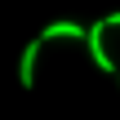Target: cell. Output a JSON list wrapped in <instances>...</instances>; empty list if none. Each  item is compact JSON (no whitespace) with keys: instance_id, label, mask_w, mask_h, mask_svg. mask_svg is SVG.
Returning <instances> with one entry per match:
<instances>
[{"instance_id":"obj_1","label":"cell","mask_w":120,"mask_h":120,"mask_svg":"<svg viewBox=\"0 0 120 120\" xmlns=\"http://www.w3.org/2000/svg\"><path fill=\"white\" fill-rule=\"evenodd\" d=\"M102 36H107V22L98 18V22L89 27V58H94L98 71H116V58L107 53V40H102Z\"/></svg>"},{"instance_id":"obj_2","label":"cell","mask_w":120,"mask_h":120,"mask_svg":"<svg viewBox=\"0 0 120 120\" xmlns=\"http://www.w3.org/2000/svg\"><path fill=\"white\" fill-rule=\"evenodd\" d=\"M40 40H89V27H80V22H49L45 31H40Z\"/></svg>"},{"instance_id":"obj_3","label":"cell","mask_w":120,"mask_h":120,"mask_svg":"<svg viewBox=\"0 0 120 120\" xmlns=\"http://www.w3.org/2000/svg\"><path fill=\"white\" fill-rule=\"evenodd\" d=\"M40 49H45V40H40V36L22 49V62H18V80H22V89H31V85H36V58H40Z\"/></svg>"},{"instance_id":"obj_4","label":"cell","mask_w":120,"mask_h":120,"mask_svg":"<svg viewBox=\"0 0 120 120\" xmlns=\"http://www.w3.org/2000/svg\"><path fill=\"white\" fill-rule=\"evenodd\" d=\"M102 22H107V31H111V27H120V13H107Z\"/></svg>"}]
</instances>
